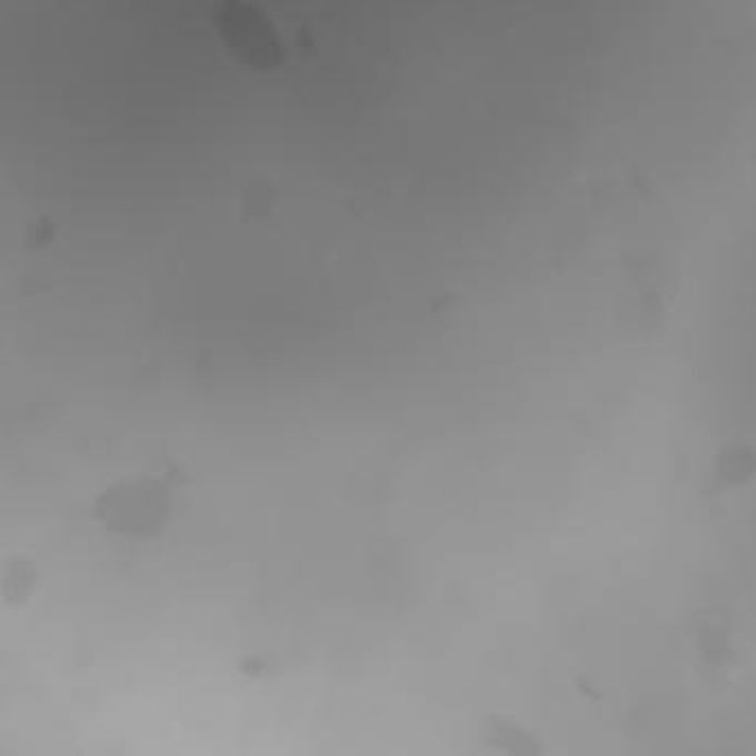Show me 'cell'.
I'll use <instances>...</instances> for the list:
<instances>
[{
	"label": "cell",
	"instance_id": "2",
	"mask_svg": "<svg viewBox=\"0 0 756 756\" xmlns=\"http://www.w3.org/2000/svg\"><path fill=\"white\" fill-rule=\"evenodd\" d=\"M169 497L151 482H122L98 501V515L116 531L149 533L165 521Z\"/></svg>",
	"mask_w": 756,
	"mask_h": 756
},
{
	"label": "cell",
	"instance_id": "1",
	"mask_svg": "<svg viewBox=\"0 0 756 756\" xmlns=\"http://www.w3.org/2000/svg\"><path fill=\"white\" fill-rule=\"evenodd\" d=\"M215 27L224 47L243 64L258 71L282 64L284 49L273 25L247 0H224L215 14Z\"/></svg>",
	"mask_w": 756,
	"mask_h": 756
}]
</instances>
